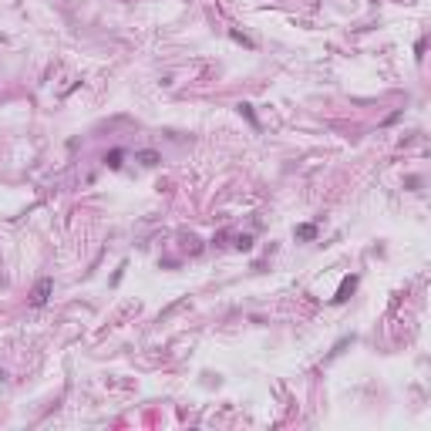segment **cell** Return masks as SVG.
Returning a JSON list of instances; mask_svg holds the SVG:
<instances>
[{
	"label": "cell",
	"instance_id": "cell-8",
	"mask_svg": "<svg viewBox=\"0 0 431 431\" xmlns=\"http://www.w3.org/2000/svg\"><path fill=\"white\" fill-rule=\"evenodd\" d=\"M236 246H239V250H250V246H253V236H239Z\"/></svg>",
	"mask_w": 431,
	"mask_h": 431
},
{
	"label": "cell",
	"instance_id": "cell-5",
	"mask_svg": "<svg viewBox=\"0 0 431 431\" xmlns=\"http://www.w3.org/2000/svg\"><path fill=\"white\" fill-rule=\"evenodd\" d=\"M229 37H233L236 44H243V47H256V44H253L250 37H246V34H239V30H229Z\"/></svg>",
	"mask_w": 431,
	"mask_h": 431
},
{
	"label": "cell",
	"instance_id": "cell-6",
	"mask_svg": "<svg viewBox=\"0 0 431 431\" xmlns=\"http://www.w3.org/2000/svg\"><path fill=\"white\" fill-rule=\"evenodd\" d=\"M239 115H246L253 122V128H260V122H256V115H253V105H239Z\"/></svg>",
	"mask_w": 431,
	"mask_h": 431
},
{
	"label": "cell",
	"instance_id": "cell-1",
	"mask_svg": "<svg viewBox=\"0 0 431 431\" xmlns=\"http://www.w3.org/2000/svg\"><path fill=\"white\" fill-rule=\"evenodd\" d=\"M51 290H54V280H37V287H34V293H30V306H44L47 303V296H51Z\"/></svg>",
	"mask_w": 431,
	"mask_h": 431
},
{
	"label": "cell",
	"instance_id": "cell-4",
	"mask_svg": "<svg viewBox=\"0 0 431 431\" xmlns=\"http://www.w3.org/2000/svg\"><path fill=\"white\" fill-rule=\"evenodd\" d=\"M296 239H317V226H313V223L296 226Z\"/></svg>",
	"mask_w": 431,
	"mask_h": 431
},
{
	"label": "cell",
	"instance_id": "cell-3",
	"mask_svg": "<svg viewBox=\"0 0 431 431\" xmlns=\"http://www.w3.org/2000/svg\"><path fill=\"white\" fill-rule=\"evenodd\" d=\"M122 158H125V152H122V148H112V152L105 155V165H108V168H118V165H122Z\"/></svg>",
	"mask_w": 431,
	"mask_h": 431
},
{
	"label": "cell",
	"instance_id": "cell-7",
	"mask_svg": "<svg viewBox=\"0 0 431 431\" xmlns=\"http://www.w3.org/2000/svg\"><path fill=\"white\" fill-rule=\"evenodd\" d=\"M139 162H142V165H155L158 155H155V152H139Z\"/></svg>",
	"mask_w": 431,
	"mask_h": 431
},
{
	"label": "cell",
	"instance_id": "cell-2",
	"mask_svg": "<svg viewBox=\"0 0 431 431\" xmlns=\"http://www.w3.org/2000/svg\"><path fill=\"white\" fill-rule=\"evenodd\" d=\"M354 290H357V277H344L340 287H337V293H334V303H347Z\"/></svg>",
	"mask_w": 431,
	"mask_h": 431
}]
</instances>
